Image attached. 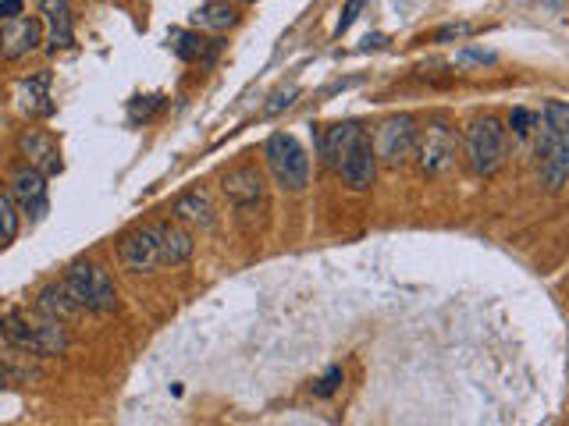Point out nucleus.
<instances>
[{"mask_svg": "<svg viewBox=\"0 0 569 426\" xmlns=\"http://www.w3.org/2000/svg\"><path fill=\"white\" fill-rule=\"evenodd\" d=\"M537 164H541V178L552 192H559L569 182V103H545V128H541V139H537Z\"/></svg>", "mask_w": 569, "mask_h": 426, "instance_id": "f257e3e1", "label": "nucleus"}, {"mask_svg": "<svg viewBox=\"0 0 569 426\" xmlns=\"http://www.w3.org/2000/svg\"><path fill=\"white\" fill-rule=\"evenodd\" d=\"M0 334H4V341L15 345L18 352L40 355V359H47V355H65L68 345H72L65 324L47 320V316L29 320L25 313H8L4 320H0Z\"/></svg>", "mask_w": 569, "mask_h": 426, "instance_id": "f03ea898", "label": "nucleus"}, {"mask_svg": "<svg viewBox=\"0 0 569 426\" xmlns=\"http://www.w3.org/2000/svg\"><path fill=\"white\" fill-rule=\"evenodd\" d=\"M61 281H65L68 295L89 313H114L118 309V288L100 263H72Z\"/></svg>", "mask_w": 569, "mask_h": 426, "instance_id": "7ed1b4c3", "label": "nucleus"}, {"mask_svg": "<svg viewBox=\"0 0 569 426\" xmlns=\"http://www.w3.org/2000/svg\"><path fill=\"white\" fill-rule=\"evenodd\" d=\"M264 157L274 174V182H278L281 189L285 192L306 189V182H310V157H306L303 142H299L296 135L274 132L264 146Z\"/></svg>", "mask_w": 569, "mask_h": 426, "instance_id": "20e7f679", "label": "nucleus"}, {"mask_svg": "<svg viewBox=\"0 0 569 426\" xmlns=\"http://www.w3.org/2000/svg\"><path fill=\"white\" fill-rule=\"evenodd\" d=\"M466 160L473 174H495L505 160V128L498 118L484 114L466 128Z\"/></svg>", "mask_w": 569, "mask_h": 426, "instance_id": "39448f33", "label": "nucleus"}, {"mask_svg": "<svg viewBox=\"0 0 569 426\" xmlns=\"http://www.w3.org/2000/svg\"><path fill=\"white\" fill-rule=\"evenodd\" d=\"M459 153V139L445 121H431L427 128L417 132V146H413V157H417L420 171L424 174H445L452 171Z\"/></svg>", "mask_w": 569, "mask_h": 426, "instance_id": "423d86ee", "label": "nucleus"}, {"mask_svg": "<svg viewBox=\"0 0 569 426\" xmlns=\"http://www.w3.org/2000/svg\"><path fill=\"white\" fill-rule=\"evenodd\" d=\"M413 146H417V128H413V118H409V114L388 118L374 135L377 164H388V167L406 164V157H413Z\"/></svg>", "mask_w": 569, "mask_h": 426, "instance_id": "0eeeda50", "label": "nucleus"}, {"mask_svg": "<svg viewBox=\"0 0 569 426\" xmlns=\"http://www.w3.org/2000/svg\"><path fill=\"white\" fill-rule=\"evenodd\" d=\"M43 43V22L36 15L11 18L0 25V57L4 61H18V57L33 54Z\"/></svg>", "mask_w": 569, "mask_h": 426, "instance_id": "6e6552de", "label": "nucleus"}, {"mask_svg": "<svg viewBox=\"0 0 569 426\" xmlns=\"http://www.w3.org/2000/svg\"><path fill=\"white\" fill-rule=\"evenodd\" d=\"M11 199L18 203V210L29 213L33 221H40L47 213V174H40L36 167L22 164L11 174Z\"/></svg>", "mask_w": 569, "mask_h": 426, "instance_id": "1a4fd4ad", "label": "nucleus"}, {"mask_svg": "<svg viewBox=\"0 0 569 426\" xmlns=\"http://www.w3.org/2000/svg\"><path fill=\"white\" fill-rule=\"evenodd\" d=\"M225 189L228 203L239 206V210H249V206H264L267 199V185H264V174H260L257 164H239L225 174Z\"/></svg>", "mask_w": 569, "mask_h": 426, "instance_id": "9d476101", "label": "nucleus"}, {"mask_svg": "<svg viewBox=\"0 0 569 426\" xmlns=\"http://www.w3.org/2000/svg\"><path fill=\"white\" fill-rule=\"evenodd\" d=\"M338 174L345 178V185L356 192L370 189L374 185V174H377V153H374V142H370V135L363 132L360 139L353 142V150L345 153L342 164L335 167Z\"/></svg>", "mask_w": 569, "mask_h": 426, "instance_id": "9b49d317", "label": "nucleus"}, {"mask_svg": "<svg viewBox=\"0 0 569 426\" xmlns=\"http://www.w3.org/2000/svg\"><path fill=\"white\" fill-rule=\"evenodd\" d=\"M121 263L136 274H146L161 263V228H139L121 238Z\"/></svg>", "mask_w": 569, "mask_h": 426, "instance_id": "f8f14e48", "label": "nucleus"}, {"mask_svg": "<svg viewBox=\"0 0 569 426\" xmlns=\"http://www.w3.org/2000/svg\"><path fill=\"white\" fill-rule=\"evenodd\" d=\"M18 150H22V157H25V164L29 167H36L40 174H61V150H57V142H54V135H47V132H40V128H25L22 132V139H18Z\"/></svg>", "mask_w": 569, "mask_h": 426, "instance_id": "ddd939ff", "label": "nucleus"}, {"mask_svg": "<svg viewBox=\"0 0 569 426\" xmlns=\"http://www.w3.org/2000/svg\"><path fill=\"white\" fill-rule=\"evenodd\" d=\"M40 15H43V25H47V50L50 54L72 47V40H75L72 4H68V0H40Z\"/></svg>", "mask_w": 569, "mask_h": 426, "instance_id": "4468645a", "label": "nucleus"}, {"mask_svg": "<svg viewBox=\"0 0 569 426\" xmlns=\"http://www.w3.org/2000/svg\"><path fill=\"white\" fill-rule=\"evenodd\" d=\"M36 313L47 316V320H57V324H68V320H75V316L82 313V306L68 295L65 281H57L40 288V295H36Z\"/></svg>", "mask_w": 569, "mask_h": 426, "instance_id": "2eb2a0df", "label": "nucleus"}, {"mask_svg": "<svg viewBox=\"0 0 569 426\" xmlns=\"http://www.w3.org/2000/svg\"><path fill=\"white\" fill-rule=\"evenodd\" d=\"M18 107L29 118H47L54 114V103H50V71H36L33 79H25L18 86Z\"/></svg>", "mask_w": 569, "mask_h": 426, "instance_id": "dca6fc26", "label": "nucleus"}, {"mask_svg": "<svg viewBox=\"0 0 569 426\" xmlns=\"http://www.w3.org/2000/svg\"><path fill=\"white\" fill-rule=\"evenodd\" d=\"M363 135V128L356 125V121H345V125H331L328 132L321 135V157L328 167H338L342 164V157L349 150H353V142Z\"/></svg>", "mask_w": 569, "mask_h": 426, "instance_id": "f3484780", "label": "nucleus"}, {"mask_svg": "<svg viewBox=\"0 0 569 426\" xmlns=\"http://www.w3.org/2000/svg\"><path fill=\"white\" fill-rule=\"evenodd\" d=\"M193 249H196L193 235L182 224H161V263L178 267V263H185L193 256Z\"/></svg>", "mask_w": 569, "mask_h": 426, "instance_id": "a211bd4d", "label": "nucleus"}, {"mask_svg": "<svg viewBox=\"0 0 569 426\" xmlns=\"http://www.w3.org/2000/svg\"><path fill=\"white\" fill-rule=\"evenodd\" d=\"M168 40H171V50H175L182 61H210V57L217 54V47H221L217 40L207 43L200 32H189V29H175Z\"/></svg>", "mask_w": 569, "mask_h": 426, "instance_id": "6ab92c4d", "label": "nucleus"}, {"mask_svg": "<svg viewBox=\"0 0 569 426\" xmlns=\"http://www.w3.org/2000/svg\"><path fill=\"white\" fill-rule=\"evenodd\" d=\"M175 217L178 221L200 224V228H210V224H214V210H210L207 192L193 189V192H185V196H178L175 199Z\"/></svg>", "mask_w": 569, "mask_h": 426, "instance_id": "aec40b11", "label": "nucleus"}, {"mask_svg": "<svg viewBox=\"0 0 569 426\" xmlns=\"http://www.w3.org/2000/svg\"><path fill=\"white\" fill-rule=\"evenodd\" d=\"M193 22L200 25V29L225 32V29H232V25L239 22V11H235L228 0H207V4H203V8L193 15Z\"/></svg>", "mask_w": 569, "mask_h": 426, "instance_id": "412c9836", "label": "nucleus"}, {"mask_svg": "<svg viewBox=\"0 0 569 426\" xmlns=\"http://www.w3.org/2000/svg\"><path fill=\"white\" fill-rule=\"evenodd\" d=\"M18 235V203L11 199V192H0V249L11 245Z\"/></svg>", "mask_w": 569, "mask_h": 426, "instance_id": "4be33fe9", "label": "nucleus"}, {"mask_svg": "<svg viewBox=\"0 0 569 426\" xmlns=\"http://www.w3.org/2000/svg\"><path fill=\"white\" fill-rule=\"evenodd\" d=\"M537 121H541V118H537L534 111H527V107H516V111L509 114V128H513L516 135H527L530 128L537 125Z\"/></svg>", "mask_w": 569, "mask_h": 426, "instance_id": "5701e85b", "label": "nucleus"}, {"mask_svg": "<svg viewBox=\"0 0 569 426\" xmlns=\"http://www.w3.org/2000/svg\"><path fill=\"white\" fill-rule=\"evenodd\" d=\"M338 384H342V370H338V366H331V370L324 373V377L317 380V384H313V395H317V398H328V395H335V391H338Z\"/></svg>", "mask_w": 569, "mask_h": 426, "instance_id": "b1692460", "label": "nucleus"}, {"mask_svg": "<svg viewBox=\"0 0 569 426\" xmlns=\"http://www.w3.org/2000/svg\"><path fill=\"white\" fill-rule=\"evenodd\" d=\"M296 96H299V89H296V86L278 89V93L271 96V103H267V107H264V114H278V111H285V107H292V103H296Z\"/></svg>", "mask_w": 569, "mask_h": 426, "instance_id": "393cba45", "label": "nucleus"}, {"mask_svg": "<svg viewBox=\"0 0 569 426\" xmlns=\"http://www.w3.org/2000/svg\"><path fill=\"white\" fill-rule=\"evenodd\" d=\"M367 8V0H349L342 8V18H338V36H342L345 29H353V22L360 18V11Z\"/></svg>", "mask_w": 569, "mask_h": 426, "instance_id": "a878e982", "label": "nucleus"}, {"mask_svg": "<svg viewBox=\"0 0 569 426\" xmlns=\"http://www.w3.org/2000/svg\"><path fill=\"white\" fill-rule=\"evenodd\" d=\"M157 103H161V96H139V100L132 103V118H139V114L146 118V114H150Z\"/></svg>", "mask_w": 569, "mask_h": 426, "instance_id": "bb28decb", "label": "nucleus"}, {"mask_svg": "<svg viewBox=\"0 0 569 426\" xmlns=\"http://www.w3.org/2000/svg\"><path fill=\"white\" fill-rule=\"evenodd\" d=\"M22 18V0H0V22Z\"/></svg>", "mask_w": 569, "mask_h": 426, "instance_id": "cd10ccee", "label": "nucleus"}, {"mask_svg": "<svg viewBox=\"0 0 569 426\" xmlns=\"http://www.w3.org/2000/svg\"><path fill=\"white\" fill-rule=\"evenodd\" d=\"M466 32H470V25H445V29L438 32V40H459Z\"/></svg>", "mask_w": 569, "mask_h": 426, "instance_id": "c85d7f7f", "label": "nucleus"}, {"mask_svg": "<svg viewBox=\"0 0 569 426\" xmlns=\"http://www.w3.org/2000/svg\"><path fill=\"white\" fill-rule=\"evenodd\" d=\"M381 43H385V36H367V40H363V50H370V47H381Z\"/></svg>", "mask_w": 569, "mask_h": 426, "instance_id": "c756f323", "label": "nucleus"}, {"mask_svg": "<svg viewBox=\"0 0 569 426\" xmlns=\"http://www.w3.org/2000/svg\"><path fill=\"white\" fill-rule=\"evenodd\" d=\"M545 4H552V8H559V4H562V0H545Z\"/></svg>", "mask_w": 569, "mask_h": 426, "instance_id": "7c9ffc66", "label": "nucleus"}, {"mask_svg": "<svg viewBox=\"0 0 569 426\" xmlns=\"http://www.w3.org/2000/svg\"><path fill=\"white\" fill-rule=\"evenodd\" d=\"M4 384H8V380H4V377H0V391H4Z\"/></svg>", "mask_w": 569, "mask_h": 426, "instance_id": "2f4dec72", "label": "nucleus"}]
</instances>
